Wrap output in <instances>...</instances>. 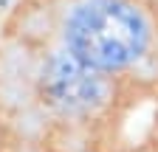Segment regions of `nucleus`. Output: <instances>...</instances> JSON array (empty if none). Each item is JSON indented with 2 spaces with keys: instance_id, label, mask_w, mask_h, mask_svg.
<instances>
[{
  "instance_id": "f257e3e1",
  "label": "nucleus",
  "mask_w": 158,
  "mask_h": 152,
  "mask_svg": "<svg viewBox=\"0 0 158 152\" xmlns=\"http://www.w3.org/2000/svg\"><path fill=\"white\" fill-rule=\"evenodd\" d=\"M68 45L90 68H124L138 59L147 42L141 14L122 0H90L68 20Z\"/></svg>"
},
{
  "instance_id": "7ed1b4c3",
  "label": "nucleus",
  "mask_w": 158,
  "mask_h": 152,
  "mask_svg": "<svg viewBox=\"0 0 158 152\" xmlns=\"http://www.w3.org/2000/svg\"><path fill=\"white\" fill-rule=\"evenodd\" d=\"M6 3H9V0H0V9H3V6H6Z\"/></svg>"
},
{
  "instance_id": "f03ea898",
  "label": "nucleus",
  "mask_w": 158,
  "mask_h": 152,
  "mask_svg": "<svg viewBox=\"0 0 158 152\" xmlns=\"http://www.w3.org/2000/svg\"><path fill=\"white\" fill-rule=\"evenodd\" d=\"M43 93L51 107L62 113H85L102 104L105 82L96 68L73 54H54L43 68Z\"/></svg>"
}]
</instances>
